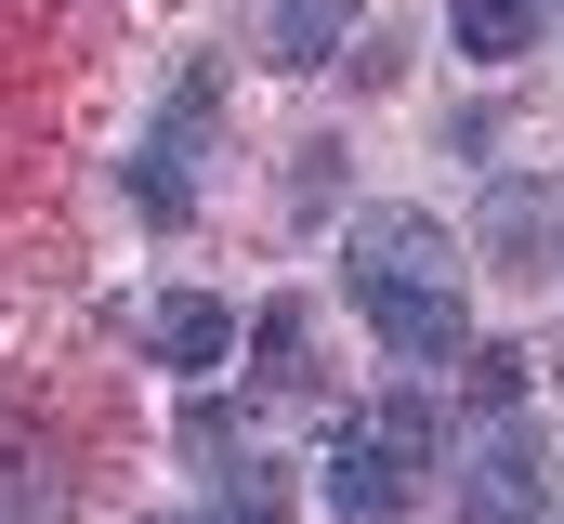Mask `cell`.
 <instances>
[{"label":"cell","mask_w":564,"mask_h":524,"mask_svg":"<svg viewBox=\"0 0 564 524\" xmlns=\"http://www.w3.org/2000/svg\"><path fill=\"white\" fill-rule=\"evenodd\" d=\"M421 472H433V406H421V393H381L368 419L328 433V512H341V524H394Z\"/></svg>","instance_id":"obj_1"},{"label":"cell","mask_w":564,"mask_h":524,"mask_svg":"<svg viewBox=\"0 0 564 524\" xmlns=\"http://www.w3.org/2000/svg\"><path fill=\"white\" fill-rule=\"evenodd\" d=\"M552 512V459H539V433H512V406L459 446V524H539Z\"/></svg>","instance_id":"obj_2"},{"label":"cell","mask_w":564,"mask_h":524,"mask_svg":"<svg viewBox=\"0 0 564 524\" xmlns=\"http://www.w3.org/2000/svg\"><path fill=\"white\" fill-rule=\"evenodd\" d=\"M355 302H368V328H381L408 368H446V354H459V262H446V275H355Z\"/></svg>","instance_id":"obj_3"},{"label":"cell","mask_w":564,"mask_h":524,"mask_svg":"<svg viewBox=\"0 0 564 524\" xmlns=\"http://www.w3.org/2000/svg\"><path fill=\"white\" fill-rule=\"evenodd\" d=\"M197 119H210V79H184V92H171V119L144 131V157H132V210H144V223H184V210H197V184H184Z\"/></svg>","instance_id":"obj_4"},{"label":"cell","mask_w":564,"mask_h":524,"mask_svg":"<svg viewBox=\"0 0 564 524\" xmlns=\"http://www.w3.org/2000/svg\"><path fill=\"white\" fill-rule=\"evenodd\" d=\"M341 262H355V275H446L459 237H446L433 210H355V223H341Z\"/></svg>","instance_id":"obj_5"},{"label":"cell","mask_w":564,"mask_h":524,"mask_svg":"<svg viewBox=\"0 0 564 524\" xmlns=\"http://www.w3.org/2000/svg\"><path fill=\"white\" fill-rule=\"evenodd\" d=\"M144 341H158L171 368H224V354H237V315H224V302H197V288H171V302L144 315Z\"/></svg>","instance_id":"obj_6"},{"label":"cell","mask_w":564,"mask_h":524,"mask_svg":"<svg viewBox=\"0 0 564 524\" xmlns=\"http://www.w3.org/2000/svg\"><path fill=\"white\" fill-rule=\"evenodd\" d=\"M341 40H355V0H276V26H263L276 66H328Z\"/></svg>","instance_id":"obj_7"},{"label":"cell","mask_w":564,"mask_h":524,"mask_svg":"<svg viewBox=\"0 0 564 524\" xmlns=\"http://www.w3.org/2000/svg\"><path fill=\"white\" fill-rule=\"evenodd\" d=\"M539 13H552V0H459V13H446V40H459V53H486V66H512V53L539 40Z\"/></svg>","instance_id":"obj_8"},{"label":"cell","mask_w":564,"mask_h":524,"mask_svg":"<svg viewBox=\"0 0 564 524\" xmlns=\"http://www.w3.org/2000/svg\"><path fill=\"white\" fill-rule=\"evenodd\" d=\"M446 368H459V393H473L486 419H499V406L525 393V354H512V341H473V354H446Z\"/></svg>","instance_id":"obj_9"},{"label":"cell","mask_w":564,"mask_h":524,"mask_svg":"<svg viewBox=\"0 0 564 524\" xmlns=\"http://www.w3.org/2000/svg\"><path fill=\"white\" fill-rule=\"evenodd\" d=\"M210 524H289V472H224V499H210Z\"/></svg>","instance_id":"obj_10"},{"label":"cell","mask_w":564,"mask_h":524,"mask_svg":"<svg viewBox=\"0 0 564 524\" xmlns=\"http://www.w3.org/2000/svg\"><path fill=\"white\" fill-rule=\"evenodd\" d=\"M289 354H302V315H289V302H276V315H263V381H302Z\"/></svg>","instance_id":"obj_11"}]
</instances>
